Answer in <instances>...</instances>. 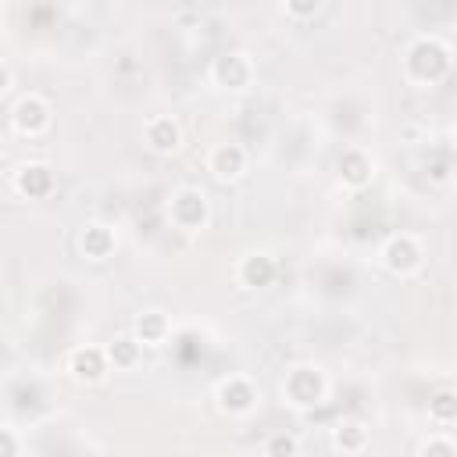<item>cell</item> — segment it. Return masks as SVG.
I'll return each mask as SVG.
<instances>
[{"instance_id":"6da1fadb","label":"cell","mask_w":457,"mask_h":457,"mask_svg":"<svg viewBox=\"0 0 457 457\" xmlns=\"http://www.w3.org/2000/svg\"><path fill=\"white\" fill-rule=\"evenodd\" d=\"M290 393H293L300 404H311V400L318 396V375H311V372H297V375L290 379Z\"/></svg>"},{"instance_id":"7a4b0ae2","label":"cell","mask_w":457,"mask_h":457,"mask_svg":"<svg viewBox=\"0 0 457 457\" xmlns=\"http://www.w3.org/2000/svg\"><path fill=\"white\" fill-rule=\"evenodd\" d=\"M19 186H22V193H47V189H51V172L40 168V164H33V168L22 172Z\"/></svg>"},{"instance_id":"3957f363","label":"cell","mask_w":457,"mask_h":457,"mask_svg":"<svg viewBox=\"0 0 457 457\" xmlns=\"http://www.w3.org/2000/svg\"><path fill=\"white\" fill-rule=\"evenodd\" d=\"M47 122V107L40 100H22L19 104V125L22 129H40Z\"/></svg>"},{"instance_id":"277c9868","label":"cell","mask_w":457,"mask_h":457,"mask_svg":"<svg viewBox=\"0 0 457 457\" xmlns=\"http://www.w3.org/2000/svg\"><path fill=\"white\" fill-rule=\"evenodd\" d=\"M175 140H179V129H175L172 122H154V125H150V143H154L157 150H172Z\"/></svg>"},{"instance_id":"5b68a950","label":"cell","mask_w":457,"mask_h":457,"mask_svg":"<svg viewBox=\"0 0 457 457\" xmlns=\"http://www.w3.org/2000/svg\"><path fill=\"white\" fill-rule=\"evenodd\" d=\"M240 164H243V154H240L236 147H225V150H218V154H214V168H218V175H236V172H240Z\"/></svg>"},{"instance_id":"8992f818","label":"cell","mask_w":457,"mask_h":457,"mask_svg":"<svg viewBox=\"0 0 457 457\" xmlns=\"http://www.w3.org/2000/svg\"><path fill=\"white\" fill-rule=\"evenodd\" d=\"M221 396H225V404H228V407H236V411L251 407V400H254L251 386H243V382H233V386H221Z\"/></svg>"},{"instance_id":"52a82bcc","label":"cell","mask_w":457,"mask_h":457,"mask_svg":"<svg viewBox=\"0 0 457 457\" xmlns=\"http://www.w3.org/2000/svg\"><path fill=\"white\" fill-rule=\"evenodd\" d=\"M386 258H389V265H393V268H411L418 254H414V247H411L407 240H396V243H389Z\"/></svg>"},{"instance_id":"ba28073f","label":"cell","mask_w":457,"mask_h":457,"mask_svg":"<svg viewBox=\"0 0 457 457\" xmlns=\"http://www.w3.org/2000/svg\"><path fill=\"white\" fill-rule=\"evenodd\" d=\"M75 372L83 379H97L100 375V354L97 350H79L75 354Z\"/></svg>"},{"instance_id":"9c48e42d","label":"cell","mask_w":457,"mask_h":457,"mask_svg":"<svg viewBox=\"0 0 457 457\" xmlns=\"http://www.w3.org/2000/svg\"><path fill=\"white\" fill-rule=\"evenodd\" d=\"M243 275H247L251 283H265V279L272 275V265H268V258H251V261H247V268H243Z\"/></svg>"},{"instance_id":"30bf717a","label":"cell","mask_w":457,"mask_h":457,"mask_svg":"<svg viewBox=\"0 0 457 457\" xmlns=\"http://www.w3.org/2000/svg\"><path fill=\"white\" fill-rule=\"evenodd\" d=\"M293 453V439L290 436H275L272 439V457H290Z\"/></svg>"},{"instance_id":"8fae6325","label":"cell","mask_w":457,"mask_h":457,"mask_svg":"<svg viewBox=\"0 0 457 457\" xmlns=\"http://www.w3.org/2000/svg\"><path fill=\"white\" fill-rule=\"evenodd\" d=\"M347 179H354V182L364 179V161L361 157H347Z\"/></svg>"},{"instance_id":"7c38bea8","label":"cell","mask_w":457,"mask_h":457,"mask_svg":"<svg viewBox=\"0 0 457 457\" xmlns=\"http://www.w3.org/2000/svg\"><path fill=\"white\" fill-rule=\"evenodd\" d=\"M111 357H118V361H132V347H129V340H122L118 347H111Z\"/></svg>"},{"instance_id":"4fadbf2b","label":"cell","mask_w":457,"mask_h":457,"mask_svg":"<svg viewBox=\"0 0 457 457\" xmlns=\"http://www.w3.org/2000/svg\"><path fill=\"white\" fill-rule=\"evenodd\" d=\"M0 457H15V439L8 432H0Z\"/></svg>"},{"instance_id":"5bb4252c","label":"cell","mask_w":457,"mask_h":457,"mask_svg":"<svg viewBox=\"0 0 457 457\" xmlns=\"http://www.w3.org/2000/svg\"><path fill=\"white\" fill-rule=\"evenodd\" d=\"M436 411H439V414H450V396H446V393L439 396V404H436Z\"/></svg>"},{"instance_id":"9a60e30c","label":"cell","mask_w":457,"mask_h":457,"mask_svg":"<svg viewBox=\"0 0 457 457\" xmlns=\"http://www.w3.org/2000/svg\"><path fill=\"white\" fill-rule=\"evenodd\" d=\"M432 457H450V446H432Z\"/></svg>"},{"instance_id":"2e32d148","label":"cell","mask_w":457,"mask_h":457,"mask_svg":"<svg viewBox=\"0 0 457 457\" xmlns=\"http://www.w3.org/2000/svg\"><path fill=\"white\" fill-rule=\"evenodd\" d=\"M4 86H8V72H4V68H0V90H4Z\"/></svg>"}]
</instances>
